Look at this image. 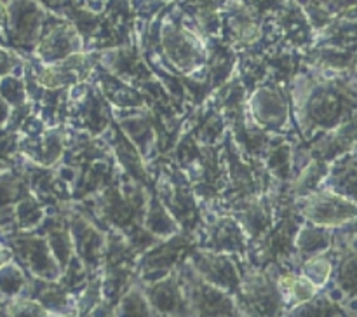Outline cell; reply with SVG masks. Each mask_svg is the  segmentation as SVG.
I'll return each instance as SVG.
<instances>
[{
	"label": "cell",
	"instance_id": "7",
	"mask_svg": "<svg viewBox=\"0 0 357 317\" xmlns=\"http://www.w3.org/2000/svg\"><path fill=\"white\" fill-rule=\"evenodd\" d=\"M7 317H51L37 300H21L7 309Z\"/></svg>",
	"mask_w": 357,
	"mask_h": 317
},
{
	"label": "cell",
	"instance_id": "8",
	"mask_svg": "<svg viewBox=\"0 0 357 317\" xmlns=\"http://www.w3.org/2000/svg\"><path fill=\"white\" fill-rule=\"evenodd\" d=\"M9 261H10V253L6 249V247L0 246V268L6 267V265L9 263Z\"/></svg>",
	"mask_w": 357,
	"mask_h": 317
},
{
	"label": "cell",
	"instance_id": "4",
	"mask_svg": "<svg viewBox=\"0 0 357 317\" xmlns=\"http://www.w3.org/2000/svg\"><path fill=\"white\" fill-rule=\"evenodd\" d=\"M288 317H337L338 309L328 296L317 293L314 298L286 312Z\"/></svg>",
	"mask_w": 357,
	"mask_h": 317
},
{
	"label": "cell",
	"instance_id": "6",
	"mask_svg": "<svg viewBox=\"0 0 357 317\" xmlns=\"http://www.w3.org/2000/svg\"><path fill=\"white\" fill-rule=\"evenodd\" d=\"M24 286V275L16 265L7 263L0 268V289L6 295H17Z\"/></svg>",
	"mask_w": 357,
	"mask_h": 317
},
{
	"label": "cell",
	"instance_id": "2",
	"mask_svg": "<svg viewBox=\"0 0 357 317\" xmlns=\"http://www.w3.org/2000/svg\"><path fill=\"white\" fill-rule=\"evenodd\" d=\"M188 265L201 275L204 281L209 284L216 286V288L223 289L227 293L236 295L241 284V274L236 267V261L225 253H206V251H199V253L192 254Z\"/></svg>",
	"mask_w": 357,
	"mask_h": 317
},
{
	"label": "cell",
	"instance_id": "5",
	"mask_svg": "<svg viewBox=\"0 0 357 317\" xmlns=\"http://www.w3.org/2000/svg\"><path fill=\"white\" fill-rule=\"evenodd\" d=\"M300 272L321 289L323 286H326L328 281H330L331 272H333V265H331V260L328 256H324V254H316V256H310L303 260Z\"/></svg>",
	"mask_w": 357,
	"mask_h": 317
},
{
	"label": "cell",
	"instance_id": "3",
	"mask_svg": "<svg viewBox=\"0 0 357 317\" xmlns=\"http://www.w3.org/2000/svg\"><path fill=\"white\" fill-rule=\"evenodd\" d=\"M274 281L288 310L309 302L310 298H314L319 293V288L312 281H309L302 272H298V274L284 272V274H279Z\"/></svg>",
	"mask_w": 357,
	"mask_h": 317
},
{
	"label": "cell",
	"instance_id": "1",
	"mask_svg": "<svg viewBox=\"0 0 357 317\" xmlns=\"http://www.w3.org/2000/svg\"><path fill=\"white\" fill-rule=\"evenodd\" d=\"M236 298L248 317H284L288 312L274 277L260 268L244 272Z\"/></svg>",
	"mask_w": 357,
	"mask_h": 317
}]
</instances>
